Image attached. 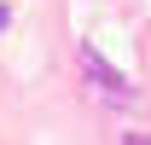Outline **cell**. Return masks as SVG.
I'll return each mask as SVG.
<instances>
[{
  "label": "cell",
  "instance_id": "obj_1",
  "mask_svg": "<svg viewBox=\"0 0 151 145\" xmlns=\"http://www.w3.org/2000/svg\"><path fill=\"white\" fill-rule=\"evenodd\" d=\"M81 75H87V87H93L105 105H134V87H128V81H122V75H116L111 64L93 52V47H81Z\"/></svg>",
  "mask_w": 151,
  "mask_h": 145
},
{
  "label": "cell",
  "instance_id": "obj_2",
  "mask_svg": "<svg viewBox=\"0 0 151 145\" xmlns=\"http://www.w3.org/2000/svg\"><path fill=\"white\" fill-rule=\"evenodd\" d=\"M128 145H151V139H139V134H128Z\"/></svg>",
  "mask_w": 151,
  "mask_h": 145
},
{
  "label": "cell",
  "instance_id": "obj_3",
  "mask_svg": "<svg viewBox=\"0 0 151 145\" xmlns=\"http://www.w3.org/2000/svg\"><path fill=\"white\" fill-rule=\"evenodd\" d=\"M0 29H6V6H0Z\"/></svg>",
  "mask_w": 151,
  "mask_h": 145
}]
</instances>
